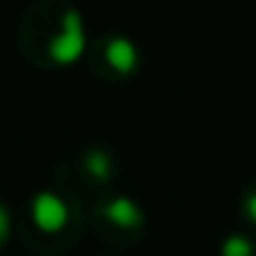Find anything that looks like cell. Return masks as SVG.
I'll return each instance as SVG.
<instances>
[{
	"label": "cell",
	"mask_w": 256,
	"mask_h": 256,
	"mask_svg": "<svg viewBox=\"0 0 256 256\" xmlns=\"http://www.w3.org/2000/svg\"><path fill=\"white\" fill-rule=\"evenodd\" d=\"M86 52V25L78 8L64 14L61 34L50 42V58L56 64H74Z\"/></svg>",
	"instance_id": "6da1fadb"
},
{
	"label": "cell",
	"mask_w": 256,
	"mask_h": 256,
	"mask_svg": "<svg viewBox=\"0 0 256 256\" xmlns=\"http://www.w3.org/2000/svg\"><path fill=\"white\" fill-rule=\"evenodd\" d=\"M30 215H34V223L47 234H56L66 226L69 220V206L61 196L50 193V190H42V193L34 196L30 201Z\"/></svg>",
	"instance_id": "7a4b0ae2"
},
{
	"label": "cell",
	"mask_w": 256,
	"mask_h": 256,
	"mask_svg": "<svg viewBox=\"0 0 256 256\" xmlns=\"http://www.w3.org/2000/svg\"><path fill=\"white\" fill-rule=\"evenodd\" d=\"M105 58L116 72L130 74L138 66V47H135V42L127 39V36H113L105 44Z\"/></svg>",
	"instance_id": "3957f363"
},
{
	"label": "cell",
	"mask_w": 256,
	"mask_h": 256,
	"mask_svg": "<svg viewBox=\"0 0 256 256\" xmlns=\"http://www.w3.org/2000/svg\"><path fill=\"white\" fill-rule=\"evenodd\" d=\"M105 215H108V220H113L116 226H124V228L140 226V220H144L140 206L132 198H127V196H116L113 201H108Z\"/></svg>",
	"instance_id": "277c9868"
},
{
	"label": "cell",
	"mask_w": 256,
	"mask_h": 256,
	"mask_svg": "<svg viewBox=\"0 0 256 256\" xmlns=\"http://www.w3.org/2000/svg\"><path fill=\"white\" fill-rule=\"evenodd\" d=\"M223 256H250L254 254V242H250V237H245V234H228L226 240H223Z\"/></svg>",
	"instance_id": "5b68a950"
},
{
	"label": "cell",
	"mask_w": 256,
	"mask_h": 256,
	"mask_svg": "<svg viewBox=\"0 0 256 256\" xmlns=\"http://www.w3.org/2000/svg\"><path fill=\"white\" fill-rule=\"evenodd\" d=\"M86 168H88L96 179H108V174H110V154L102 152V149L88 152V154H86Z\"/></svg>",
	"instance_id": "8992f818"
},
{
	"label": "cell",
	"mask_w": 256,
	"mask_h": 256,
	"mask_svg": "<svg viewBox=\"0 0 256 256\" xmlns=\"http://www.w3.org/2000/svg\"><path fill=\"white\" fill-rule=\"evenodd\" d=\"M8 232H12V215L3 204H0V242H6L8 240Z\"/></svg>",
	"instance_id": "52a82bcc"
},
{
	"label": "cell",
	"mask_w": 256,
	"mask_h": 256,
	"mask_svg": "<svg viewBox=\"0 0 256 256\" xmlns=\"http://www.w3.org/2000/svg\"><path fill=\"white\" fill-rule=\"evenodd\" d=\"M245 215L256 223V193H250L248 198H245Z\"/></svg>",
	"instance_id": "ba28073f"
}]
</instances>
